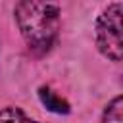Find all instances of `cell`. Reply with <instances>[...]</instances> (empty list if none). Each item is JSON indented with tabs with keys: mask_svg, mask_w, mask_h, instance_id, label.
<instances>
[{
	"mask_svg": "<svg viewBox=\"0 0 123 123\" xmlns=\"http://www.w3.org/2000/svg\"><path fill=\"white\" fill-rule=\"evenodd\" d=\"M102 123H123V98L115 96L104 110Z\"/></svg>",
	"mask_w": 123,
	"mask_h": 123,
	"instance_id": "cell-4",
	"label": "cell"
},
{
	"mask_svg": "<svg viewBox=\"0 0 123 123\" xmlns=\"http://www.w3.org/2000/svg\"><path fill=\"white\" fill-rule=\"evenodd\" d=\"M0 123H38V121L27 117L19 108L8 106V108L0 110Z\"/></svg>",
	"mask_w": 123,
	"mask_h": 123,
	"instance_id": "cell-5",
	"label": "cell"
},
{
	"mask_svg": "<svg viewBox=\"0 0 123 123\" xmlns=\"http://www.w3.org/2000/svg\"><path fill=\"white\" fill-rule=\"evenodd\" d=\"M121 13L123 4H110L100 17L96 19V46L98 50L111 62H121L123 56V40H121Z\"/></svg>",
	"mask_w": 123,
	"mask_h": 123,
	"instance_id": "cell-2",
	"label": "cell"
},
{
	"mask_svg": "<svg viewBox=\"0 0 123 123\" xmlns=\"http://www.w3.org/2000/svg\"><path fill=\"white\" fill-rule=\"evenodd\" d=\"M13 13L29 48L42 54L54 46L60 31V8L56 4L23 0L15 4Z\"/></svg>",
	"mask_w": 123,
	"mask_h": 123,
	"instance_id": "cell-1",
	"label": "cell"
},
{
	"mask_svg": "<svg viewBox=\"0 0 123 123\" xmlns=\"http://www.w3.org/2000/svg\"><path fill=\"white\" fill-rule=\"evenodd\" d=\"M38 98H40V102H42V106H46V110H50V111H54V113H69V104L62 98V96H58L52 88H48V86H40L38 88Z\"/></svg>",
	"mask_w": 123,
	"mask_h": 123,
	"instance_id": "cell-3",
	"label": "cell"
}]
</instances>
